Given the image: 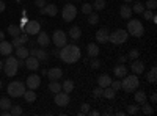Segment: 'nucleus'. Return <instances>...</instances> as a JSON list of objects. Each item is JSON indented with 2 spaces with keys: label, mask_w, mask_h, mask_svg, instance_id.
<instances>
[{
  "label": "nucleus",
  "mask_w": 157,
  "mask_h": 116,
  "mask_svg": "<svg viewBox=\"0 0 157 116\" xmlns=\"http://www.w3.org/2000/svg\"><path fill=\"white\" fill-rule=\"evenodd\" d=\"M25 43H29V35L27 33H21L19 36H14V38H13V47H21V46H24Z\"/></svg>",
  "instance_id": "16"
},
{
  "label": "nucleus",
  "mask_w": 157,
  "mask_h": 116,
  "mask_svg": "<svg viewBox=\"0 0 157 116\" xmlns=\"http://www.w3.org/2000/svg\"><path fill=\"white\" fill-rule=\"evenodd\" d=\"M2 116H8L10 114V110H2V113H0Z\"/></svg>",
  "instance_id": "54"
},
{
  "label": "nucleus",
  "mask_w": 157,
  "mask_h": 116,
  "mask_svg": "<svg viewBox=\"0 0 157 116\" xmlns=\"http://www.w3.org/2000/svg\"><path fill=\"white\" fill-rule=\"evenodd\" d=\"M36 43H38V46L39 47H47L49 44H50V38H49V35L46 33V32H39L38 35H36Z\"/></svg>",
  "instance_id": "15"
},
{
  "label": "nucleus",
  "mask_w": 157,
  "mask_h": 116,
  "mask_svg": "<svg viewBox=\"0 0 157 116\" xmlns=\"http://www.w3.org/2000/svg\"><path fill=\"white\" fill-rule=\"evenodd\" d=\"M141 14H143V17H145L146 21H151V17H152V9H146V8H145V11H143Z\"/></svg>",
  "instance_id": "44"
},
{
  "label": "nucleus",
  "mask_w": 157,
  "mask_h": 116,
  "mask_svg": "<svg viewBox=\"0 0 157 116\" xmlns=\"http://www.w3.org/2000/svg\"><path fill=\"white\" fill-rule=\"evenodd\" d=\"M30 55H33V57H36L39 61H47L49 60V55H47V52L46 50H43V47L41 49H32L30 50Z\"/></svg>",
  "instance_id": "18"
},
{
  "label": "nucleus",
  "mask_w": 157,
  "mask_h": 116,
  "mask_svg": "<svg viewBox=\"0 0 157 116\" xmlns=\"http://www.w3.org/2000/svg\"><path fill=\"white\" fill-rule=\"evenodd\" d=\"M10 114H11V116H19V114H22V107H21V105H11Z\"/></svg>",
  "instance_id": "36"
},
{
  "label": "nucleus",
  "mask_w": 157,
  "mask_h": 116,
  "mask_svg": "<svg viewBox=\"0 0 157 116\" xmlns=\"http://www.w3.org/2000/svg\"><path fill=\"white\" fill-rule=\"evenodd\" d=\"M140 85V80H138V77L135 74L132 75H124L123 77V82H121V88L124 89L126 93H134L135 89L138 88Z\"/></svg>",
  "instance_id": "2"
},
{
  "label": "nucleus",
  "mask_w": 157,
  "mask_h": 116,
  "mask_svg": "<svg viewBox=\"0 0 157 116\" xmlns=\"http://www.w3.org/2000/svg\"><path fill=\"white\" fill-rule=\"evenodd\" d=\"M126 61H127V57H124V55L118 57V63H126Z\"/></svg>",
  "instance_id": "51"
},
{
  "label": "nucleus",
  "mask_w": 157,
  "mask_h": 116,
  "mask_svg": "<svg viewBox=\"0 0 157 116\" xmlns=\"http://www.w3.org/2000/svg\"><path fill=\"white\" fill-rule=\"evenodd\" d=\"M35 6L36 8H44L46 6V0H35Z\"/></svg>",
  "instance_id": "48"
},
{
  "label": "nucleus",
  "mask_w": 157,
  "mask_h": 116,
  "mask_svg": "<svg viewBox=\"0 0 157 116\" xmlns=\"http://www.w3.org/2000/svg\"><path fill=\"white\" fill-rule=\"evenodd\" d=\"M61 89L64 93H72V89H74V82L72 80H64V83L61 85Z\"/></svg>",
  "instance_id": "31"
},
{
  "label": "nucleus",
  "mask_w": 157,
  "mask_h": 116,
  "mask_svg": "<svg viewBox=\"0 0 157 116\" xmlns=\"http://www.w3.org/2000/svg\"><path fill=\"white\" fill-rule=\"evenodd\" d=\"M24 61H25V68H27V69H30V71H38L39 69V60L36 57L29 55Z\"/></svg>",
  "instance_id": "14"
},
{
  "label": "nucleus",
  "mask_w": 157,
  "mask_h": 116,
  "mask_svg": "<svg viewBox=\"0 0 157 116\" xmlns=\"http://www.w3.org/2000/svg\"><path fill=\"white\" fill-rule=\"evenodd\" d=\"M127 113H129V114H138V113H140L138 105H135V104H132V105H127Z\"/></svg>",
  "instance_id": "40"
},
{
  "label": "nucleus",
  "mask_w": 157,
  "mask_h": 116,
  "mask_svg": "<svg viewBox=\"0 0 157 116\" xmlns=\"http://www.w3.org/2000/svg\"><path fill=\"white\" fill-rule=\"evenodd\" d=\"M88 111H90V105H88V104H83V105H82V111L78 113V114H80V116H82V114H88Z\"/></svg>",
  "instance_id": "49"
},
{
  "label": "nucleus",
  "mask_w": 157,
  "mask_h": 116,
  "mask_svg": "<svg viewBox=\"0 0 157 116\" xmlns=\"http://www.w3.org/2000/svg\"><path fill=\"white\" fill-rule=\"evenodd\" d=\"M17 68H19V64H17V58L16 57H13V55H8L5 63H3V72L8 75V77H14L17 74Z\"/></svg>",
  "instance_id": "3"
},
{
  "label": "nucleus",
  "mask_w": 157,
  "mask_h": 116,
  "mask_svg": "<svg viewBox=\"0 0 157 116\" xmlns=\"http://www.w3.org/2000/svg\"><path fill=\"white\" fill-rule=\"evenodd\" d=\"M49 91H52V93H58V91H61V85H60V82H58V80H52V82L49 83Z\"/></svg>",
  "instance_id": "32"
},
{
  "label": "nucleus",
  "mask_w": 157,
  "mask_h": 116,
  "mask_svg": "<svg viewBox=\"0 0 157 116\" xmlns=\"http://www.w3.org/2000/svg\"><path fill=\"white\" fill-rule=\"evenodd\" d=\"M120 14L123 19H129V17H132V8L127 6V5H123L121 9H120Z\"/></svg>",
  "instance_id": "27"
},
{
  "label": "nucleus",
  "mask_w": 157,
  "mask_h": 116,
  "mask_svg": "<svg viewBox=\"0 0 157 116\" xmlns=\"http://www.w3.org/2000/svg\"><path fill=\"white\" fill-rule=\"evenodd\" d=\"M110 86L115 89V91H118V89H121V82H120V80H112Z\"/></svg>",
  "instance_id": "45"
},
{
  "label": "nucleus",
  "mask_w": 157,
  "mask_h": 116,
  "mask_svg": "<svg viewBox=\"0 0 157 116\" xmlns=\"http://www.w3.org/2000/svg\"><path fill=\"white\" fill-rule=\"evenodd\" d=\"M141 111H143V114H148V116H151V114L154 113V108H152L151 105H148L146 102H145V104H141Z\"/></svg>",
  "instance_id": "37"
},
{
  "label": "nucleus",
  "mask_w": 157,
  "mask_h": 116,
  "mask_svg": "<svg viewBox=\"0 0 157 116\" xmlns=\"http://www.w3.org/2000/svg\"><path fill=\"white\" fill-rule=\"evenodd\" d=\"M143 11H145V5H143L141 2H135V5L132 6V13H135V14H141Z\"/></svg>",
  "instance_id": "35"
},
{
  "label": "nucleus",
  "mask_w": 157,
  "mask_h": 116,
  "mask_svg": "<svg viewBox=\"0 0 157 116\" xmlns=\"http://www.w3.org/2000/svg\"><path fill=\"white\" fill-rule=\"evenodd\" d=\"M61 16H63V21H64V22L74 21L75 16H77V8H75V5L66 3V5H64V8H63V11H61Z\"/></svg>",
  "instance_id": "9"
},
{
  "label": "nucleus",
  "mask_w": 157,
  "mask_h": 116,
  "mask_svg": "<svg viewBox=\"0 0 157 116\" xmlns=\"http://www.w3.org/2000/svg\"><path fill=\"white\" fill-rule=\"evenodd\" d=\"M88 113H90L91 116H98V114H99V113H98V110H93V111H88Z\"/></svg>",
  "instance_id": "55"
},
{
  "label": "nucleus",
  "mask_w": 157,
  "mask_h": 116,
  "mask_svg": "<svg viewBox=\"0 0 157 116\" xmlns=\"http://www.w3.org/2000/svg\"><path fill=\"white\" fill-rule=\"evenodd\" d=\"M8 93H10V97H22L25 93V83H22L19 80L11 82L8 85Z\"/></svg>",
  "instance_id": "5"
},
{
  "label": "nucleus",
  "mask_w": 157,
  "mask_h": 116,
  "mask_svg": "<svg viewBox=\"0 0 157 116\" xmlns=\"http://www.w3.org/2000/svg\"><path fill=\"white\" fill-rule=\"evenodd\" d=\"M80 9H82L83 14H90V13H93V5H90V3H83Z\"/></svg>",
  "instance_id": "41"
},
{
  "label": "nucleus",
  "mask_w": 157,
  "mask_h": 116,
  "mask_svg": "<svg viewBox=\"0 0 157 116\" xmlns=\"http://www.w3.org/2000/svg\"><path fill=\"white\" fill-rule=\"evenodd\" d=\"M104 8H105V0H96L93 3V9H96V11H102Z\"/></svg>",
  "instance_id": "39"
},
{
  "label": "nucleus",
  "mask_w": 157,
  "mask_h": 116,
  "mask_svg": "<svg viewBox=\"0 0 157 116\" xmlns=\"http://www.w3.org/2000/svg\"><path fill=\"white\" fill-rule=\"evenodd\" d=\"M127 36H129L127 30L118 28V30H115L113 33H110L109 41H110V43H113V44H116V46H120V44H124V43L127 41Z\"/></svg>",
  "instance_id": "7"
},
{
  "label": "nucleus",
  "mask_w": 157,
  "mask_h": 116,
  "mask_svg": "<svg viewBox=\"0 0 157 116\" xmlns=\"http://www.w3.org/2000/svg\"><path fill=\"white\" fill-rule=\"evenodd\" d=\"M109 36H110V32L107 27H102L101 30H98L96 33V41L101 43V44H107L109 43Z\"/></svg>",
  "instance_id": "12"
},
{
  "label": "nucleus",
  "mask_w": 157,
  "mask_h": 116,
  "mask_svg": "<svg viewBox=\"0 0 157 116\" xmlns=\"http://www.w3.org/2000/svg\"><path fill=\"white\" fill-rule=\"evenodd\" d=\"M110 83H112L110 75H107V74L99 75V79H98V85H99L101 88H107V86H110Z\"/></svg>",
  "instance_id": "24"
},
{
  "label": "nucleus",
  "mask_w": 157,
  "mask_h": 116,
  "mask_svg": "<svg viewBox=\"0 0 157 116\" xmlns=\"http://www.w3.org/2000/svg\"><path fill=\"white\" fill-rule=\"evenodd\" d=\"M135 102H137V104L138 105H141V104H145V102H146V93L145 91H141V89H135Z\"/></svg>",
  "instance_id": "25"
},
{
  "label": "nucleus",
  "mask_w": 157,
  "mask_h": 116,
  "mask_svg": "<svg viewBox=\"0 0 157 116\" xmlns=\"http://www.w3.org/2000/svg\"><path fill=\"white\" fill-rule=\"evenodd\" d=\"M138 55H140V54H138V50H137V49H132V50L129 52L127 58H129V60H137V58H138Z\"/></svg>",
  "instance_id": "42"
},
{
  "label": "nucleus",
  "mask_w": 157,
  "mask_h": 116,
  "mask_svg": "<svg viewBox=\"0 0 157 116\" xmlns=\"http://www.w3.org/2000/svg\"><path fill=\"white\" fill-rule=\"evenodd\" d=\"M146 9H155L157 8V0H148V3L145 5Z\"/></svg>",
  "instance_id": "43"
},
{
  "label": "nucleus",
  "mask_w": 157,
  "mask_h": 116,
  "mask_svg": "<svg viewBox=\"0 0 157 116\" xmlns=\"http://www.w3.org/2000/svg\"><path fill=\"white\" fill-rule=\"evenodd\" d=\"M52 55H55V57H60V49L57 47V49L54 50V52H52Z\"/></svg>",
  "instance_id": "52"
},
{
  "label": "nucleus",
  "mask_w": 157,
  "mask_h": 116,
  "mask_svg": "<svg viewBox=\"0 0 157 116\" xmlns=\"http://www.w3.org/2000/svg\"><path fill=\"white\" fill-rule=\"evenodd\" d=\"M3 39H5V33L0 32V41H3Z\"/></svg>",
  "instance_id": "56"
},
{
  "label": "nucleus",
  "mask_w": 157,
  "mask_h": 116,
  "mask_svg": "<svg viewBox=\"0 0 157 116\" xmlns=\"http://www.w3.org/2000/svg\"><path fill=\"white\" fill-rule=\"evenodd\" d=\"M91 68H93V69H99L101 68V61L98 60V57L91 60Z\"/></svg>",
  "instance_id": "46"
},
{
  "label": "nucleus",
  "mask_w": 157,
  "mask_h": 116,
  "mask_svg": "<svg viewBox=\"0 0 157 116\" xmlns=\"http://www.w3.org/2000/svg\"><path fill=\"white\" fill-rule=\"evenodd\" d=\"M21 30L24 33H27L29 36H35L41 32V24H39V21H27L21 27Z\"/></svg>",
  "instance_id": "6"
},
{
  "label": "nucleus",
  "mask_w": 157,
  "mask_h": 116,
  "mask_svg": "<svg viewBox=\"0 0 157 116\" xmlns=\"http://www.w3.org/2000/svg\"><path fill=\"white\" fill-rule=\"evenodd\" d=\"M55 104L58 107H68L69 104V94L68 93H55Z\"/></svg>",
  "instance_id": "13"
},
{
  "label": "nucleus",
  "mask_w": 157,
  "mask_h": 116,
  "mask_svg": "<svg viewBox=\"0 0 157 116\" xmlns=\"http://www.w3.org/2000/svg\"><path fill=\"white\" fill-rule=\"evenodd\" d=\"M3 69V61H0V71Z\"/></svg>",
  "instance_id": "57"
},
{
  "label": "nucleus",
  "mask_w": 157,
  "mask_h": 116,
  "mask_svg": "<svg viewBox=\"0 0 157 116\" xmlns=\"http://www.w3.org/2000/svg\"><path fill=\"white\" fill-rule=\"evenodd\" d=\"M2 86H3V83H2V79H0V89H2Z\"/></svg>",
  "instance_id": "58"
},
{
  "label": "nucleus",
  "mask_w": 157,
  "mask_h": 116,
  "mask_svg": "<svg viewBox=\"0 0 157 116\" xmlns=\"http://www.w3.org/2000/svg\"><path fill=\"white\" fill-rule=\"evenodd\" d=\"M130 69H132V72H134L135 75H140V74L145 72V64H143V61H140L138 58H137V60H132Z\"/></svg>",
  "instance_id": "17"
},
{
  "label": "nucleus",
  "mask_w": 157,
  "mask_h": 116,
  "mask_svg": "<svg viewBox=\"0 0 157 116\" xmlns=\"http://www.w3.org/2000/svg\"><path fill=\"white\" fill-rule=\"evenodd\" d=\"M39 85H41V77L36 75V74H32L27 77V82H25V86H29L30 89H36L39 88Z\"/></svg>",
  "instance_id": "11"
},
{
  "label": "nucleus",
  "mask_w": 157,
  "mask_h": 116,
  "mask_svg": "<svg viewBox=\"0 0 157 116\" xmlns=\"http://www.w3.org/2000/svg\"><path fill=\"white\" fill-rule=\"evenodd\" d=\"M151 102H152V104H155V102H157V94H152L151 96Z\"/></svg>",
  "instance_id": "53"
},
{
  "label": "nucleus",
  "mask_w": 157,
  "mask_h": 116,
  "mask_svg": "<svg viewBox=\"0 0 157 116\" xmlns=\"http://www.w3.org/2000/svg\"><path fill=\"white\" fill-rule=\"evenodd\" d=\"M127 33L130 36H135V38H141L143 33H145V28H143V24L138 19H130L127 22Z\"/></svg>",
  "instance_id": "4"
},
{
  "label": "nucleus",
  "mask_w": 157,
  "mask_h": 116,
  "mask_svg": "<svg viewBox=\"0 0 157 116\" xmlns=\"http://www.w3.org/2000/svg\"><path fill=\"white\" fill-rule=\"evenodd\" d=\"M52 43L55 44V47L61 49L63 46L68 44V35L64 33L63 30H55L54 35H52Z\"/></svg>",
  "instance_id": "8"
},
{
  "label": "nucleus",
  "mask_w": 157,
  "mask_h": 116,
  "mask_svg": "<svg viewBox=\"0 0 157 116\" xmlns=\"http://www.w3.org/2000/svg\"><path fill=\"white\" fill-rule=\"evenodd\" d=\"M8 33L14 38V36H19L22 33V30H21V27H17V25H10V27H8Z\"/></svg>",
  "instance_id": "34"
},
{
  "label": "nucleus",
  "mask_w": 157,
  "mask_h": 116,
  "mask_svg": "<svg viewBox=\"0 0 157 116\" xmlns=\"http://www.w3.org/2000/svg\"><path fill=\"white\" fill-rule=\"evenodd\" d=\"M5 8H6V3L3 2V0H0V13H3Z\"/></svg>",
  "instance_id": "50"
},
{
  "label": "nucleus",
  "mask_w": 157,
  "mask_h": 116,
  "mask_svg": "<svg viewBox=\"0 0 157 116\" xmlns=\"http://www.w3.org/2000/svg\"><path fill=\"white\" fill-rule=\"evenodd\" d=\"M115 96H116V91H115L112 86H107V88L102 89V97H105V99H115Z\"/></svg>",
  "instance_id": "28"
},
{
  "label": "nucleus",
  "mask_w": 157,
  "mask_h": 116,
  "mask_svg": "<svg viewBox=\"0 0 157 116\" xmlns=\"http://www.w3.org/2000/svg\"><path fill=\"white\" fill-rule=\"evenodd\" d=\"M72 39H80V36H82V30L80 27H77V25H74L72 28H69V33H68Z\"/></svg>",
  "instance_id": "26"
},
{
  "label": "nucleus",
  "mask_w": 157,
  "mask_h": 116,
  "mask_svg": "<svg viewBox=\"0 0 157 116\" xmlns=\"http://www.w3.org/2000/svg\"><path fill=\"white\" fill-rule=\"evenodd\" d=\"M146 80H148L149 83H155V80H157V68H155V66L151 68V71L146 74Z\"/></svg>",
  "instance_id": "30"
},
{
  "label": "nucleus",
  "mask_w": 157,
  "mask_h": 116,
  "mask_svg": "<svg viewBox=\"0 0 157 116\" xmlns=\"http://www.w3.org/2000/svg\"><path fill=\"white\" fill-rule=\"evenodd\" d=\"M99 22V16L96 14V13H90L88 14V24L90 25H96Z\"/></svg>",
  "instance_id": "38"
},
{
  "label": "nucleus",
  "mask_w": 157,
  "mask_h": 116,
  "mask_svg": "<svg viewBox=\"0 0 157 116\" xmlns=\"http://www.w3.org/2000/svg\"><path fill=\"white\" fill-rule=\"evenodd\" d=\"M11 100H10V97H0V108L2 110H10L11 108Z\"/></svg>",
  "instance_id": "33"
},
{
  "label": "nucleus",
  "mask_w": 157,
  "mask_h": 116,
  "mask_svg": "<svg viewBox=\"0 0 157 116\" xmlns=\"http://www.w3.org/2000/svg\"><path fill=\"white\" fill-rule=\"evenodd\" d=\"M29 55H30V50H29L27 47H24V46L16 47V58H17V60H25Z\"/></svg>",
  "instance_id": "23"
},
{
  "label": "nucleus",
  "mask_w": 157,
  "mask_h": 116,
  "mask_svg": "<svg viewBox=\"0 0 157 116\" xmlns=\"http://www.w3.org/2000/svg\"><path fill=\"white\" fill-rule=\"evenodd\" d=\"M113 74L118 77V79H123L124 75H127V68L124 66V63H118L113 68Z\"/></svg>",
  "instance_id": "20"
},
{
  "label": "nucleus",
  "mask_w": 157,
  "mask_h": 116,
  "mask_svg": "<svg viewBox=\"0 0 157 116\" xmlns=\"http://www.w3.org/2000/svg\"><path fill=\"white\" fill-rule=\"evenodd\" d=\"M24 99L27 100V102H35L36 100V93H35V89H25V93H24Z\"/></svg>",
  "instance_id": "29"
},
{
  "label": "nucleus",
  "mask_w": 157,
  "mask_h": 116,
  "mask_svg": "<svg viewBox=\"0 0 157 116\" xmlns=\"http://www.w3.org/2000/svg\"><path fill=\"white\" fill-rule=\"evenodd\" d=\"M13 49H14V47H13V44L11 43H8V41H0V54H2V55H11L13 54Z\"/></svg>",
  "instance_id": "19"
},
{
  "label": "nucleus",
  "mask_w": 157,
  "mask_h": 116,
  "mask_svg": "<svg viewBox=\"0 0 157 116\" xmlns=\"http://www.w3.org/2000/svg\"><path fill=\"white\" fill-rule=\"evenodd\" d=\"M102 89H104V88H101V86L94 88V91H93V96H94V97H102Z\"/></svg>",
  "instance_id": "47"
},
{
  "label": "nucleus",
  "mask_w": 157,
  "mask_h": 116,
  "mask_svg": "<svg viewBox=\"0 0 157 116\" xmlns=\"http://www.w3.org/2000/svg\"><path fill=\"white\" fill-rule=\"evenodd\" d=\"M46 75L49 77L50 80H60L61 75H63V71H61V68H52V69L47 71Z\"/></svg>",
  "instance_id": "21"
},
{
  "label": "nucleus",
  "mask_w": 157,
  "mask_h": 116,
  "mask_svg": "<svg viewBox=\"0 0 157 116\" xmlns=\"http://www.w3.org/2000/svg\"><path fill=\"white\" fill-rule=\"evenodd\" d=\"M99 46L98 44H94V43H90L88 46H86V54L91 57V58H96L98 55H99Z\"/></svg>",
  "instance_id": "22"
},
{
  "label": "nucleus",
  "mask_w": 157,
  "mask_h": 116,
  "mask_svg": "<svg viewBox=\"0 0 157 116\" xmlns=\"http://www.w3.org/2000/svg\"><path fill=\"white\" fill-rule=\"evenodd\" d=\"M39 14H47L50 17H54L58 14V8L55 3H46L44 8H39Z\"/></svg>",
  "instance_id": "10"
},
{
  "label": "nucleus",
  "mask_w": 157,
  "mask_h": 116,
  "mask_svg": "<svg viewBox=\"0 0 157 116\" xmlns=\"http://www.w3.org/2000/svg\"><path fill=\"white\" fill-rule=\"evenodd\" d=\"M64 63H75L80 60V49H78L77 46L74 44H66V46H63L61 50H60V57Z\"/></svg>",
  "instance_id": "1"
},
{
  "label": "nucleus",
  "mask_w": 157,
  "mask_h": 116,
  "mask_svg": "<svg viewBox=\"0 0 157 116\" xmlns=\"http://www.w3.org/2000/svg\"><path fill=\"white\" fill-rule=\"evenodd\" d=\"M124 2H132V0H124Z\"/></svg>",
  "instance_id": "59"
}]
</instances>
